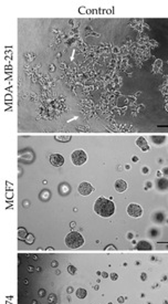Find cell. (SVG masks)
<instances>
[{
	"instance_id": "8fae6325",
	"label": "cell",
	"mask_w": 168,
	"mask_h": 304,
	"mask_svg": "<svg viewBox=\"0 0 168 304\" xmlns=\"http://www.w3.org/2000/svg\"><path fill=\"white\" fill-rule=\"evenodd\" d=\"M69 272H70V273H74V272H75V268H74V267H69Z\"/></svg>"
},
{
	"instance_id": "52a82bcc",
	"label": "cell",
	"mask_w": 168,
	"mask_h": 304,
	"mask_svg": "<svg viewBox=\"0 0 168 304\" xmlns=\"http://www.w3.org/2000/svg\"><path fill=\"white\" fill-rule=\"evenodd\" d=\"M115 190L118 191V192H124V191L127 189V182L123 179H118L115 182Z\"/></svg>"
},
{
	"instance_id": "9c48e42d",
	"label": "cell",
	"mask_w": 168,
	"mask_h": 304,
	"mask_svg": "<svg viewBox=\"0 0 168 304\" xmlns=\"http://www.w3.org/2000/svg\"><path fill=\"white\" fill-rule=\"evenodd\" d=\"M76 295L77 298H80V299H84L85 296H87V291L84 290V289H79L76 291Z\"/></svg>"
},
{
	"instance_id": "6da1fadb",
	"label": "cell",
	"mask_w": 168,
	"mask_h": 304,
	"mask_svg": "<svg viewBox=\"0 0 168 304\" xmlns=\"http://www.w3.org/2000/svg\"><path fill=\"white\" fill-rule=\"evenodd\" d=\"M94 210L101 217H111L115 212V204L112 200L106 199L104 197H100L94 204Z\"/></svg>"
},
{
	"instance_id": "7c38bea8",
	"label": "cell",
	"mask_w": 168,
	"mask_h": 304,
	"mask_svg": "<svg viewBox=\"0 0 168 304\" xmlns=\"http://www.w3.org/2000/svg\"><path fill=\"white\" fill-rule=\"evenodd\" d=\"M111 277H112V279H113V280H116V279H117V275H116V274H112Z\"/></svg>"
},
{
	"instance_id": "30bf717a",
	"label": "cell",
	"mask_w": 168,
	"mask_h": 304,
	"mask_svg": "<svg viewBox=\"0 0 168 304\" xmlns=\"http://www.w3.org/2000/svg\"><path fill=\"white\" fill-rule=\"evenodd\" d=\"M55 139H56V141L68 142V141H70V137H66V138H63V137H62V138H60V137H59V136H55Z\"/></svg>"
},
{
	"instance_id": "ba28073f",
	"label": "cell",
	"mask_w": 168,
	"mask_h": 304,
	"mask_svg": "<svg viewBox=\"0 0 168 304\" xmlns=\"http://www.w3.org/2000/svg\"><path fill=\"white\" fill-rule=\"evenodd\" d=\"M137 145H138V147L139 148H142L143 150H147L149 147L147 146V143H146V139L144 138V137H139L138 139H137Z\"/></svg>"
},
{
	"instance_id": "8992f818",
	"label": "cell",
	"mask_w": 168,
	"mask_h": 304,
	"mask_svg": "<svg viewBox=\"0 0 168 304\" xmlns=\"http://www.w3.org/2000/svg\"><path fill=\"white\" fill-rule=\"evenodd\" d=\"M50 163L54 167H61L64 164V157L61 154H52L50 156Z\"/></svg>"
},
{
	"instance_id": "277c9868",
	"label": "cell",
	"mask_w": 168,
	"mask_h": 304,
	"mask_svg": "<svg viewBox=\"0 0 168 304\" xmlns=\"http://www.w3.org/2000/svg\"><path fill=\"white\" fill-rule=\"evenodd\" d=\"M127 213L131 216V217H134V218H138L143 215V209L139 205L137 204H131L127 207Z\"/></svg>"
},
{
	"instance_id": "3957f363",
	"label": "cell",
	"mask_w": 168,
	"mask_h": 304,
	"mask_svg": "<svg viewBox=\"0 0 168 304\" xmlns=\"http://www.w3.org/2000/svg\"><path fill=\"white\" fill-rule=\"evenodd\" d=\"M87 155L84 150L82 149H76L74 150L72 154H71V160L72 163L75 165V166H81L83 164L87 162Z\"/></svg>"
},
{
	"instance_id": "7a4b0ae2",
	"label": "cell",
	"mask_w": 168,
	"mask_h": 304,
	"mask_svg": "<svg viewBox=\"0 0 168 304\" xmlns=\"http://www.w3.org/2000/svg\"><path fill=\"white\" fill-rule=\"evenodd\" d=\"M84 243V239L80 232L77 231H71L68 233V236L65 237V245H68L71 249H76L82 247Z\"/></svg>"
},
{
	"instance_id": "5b68a950",
	"label": "cell",
	"mask_w": 168,
	"mask_h": 304,
	"mask_svg": "<svg viewBox=\"0 0 168 304\" xmlns=\"http://www.w3.org/2000/svg\"><path fill=\"white\" fill-rule=\"evenodd\" d=\"M77 190H79V192H80L81 195L89 196L90 194H92V191L94 190V189H93L91 184H89V182H81V184L79 185Z\"/></svg>"
}]
</instances>
